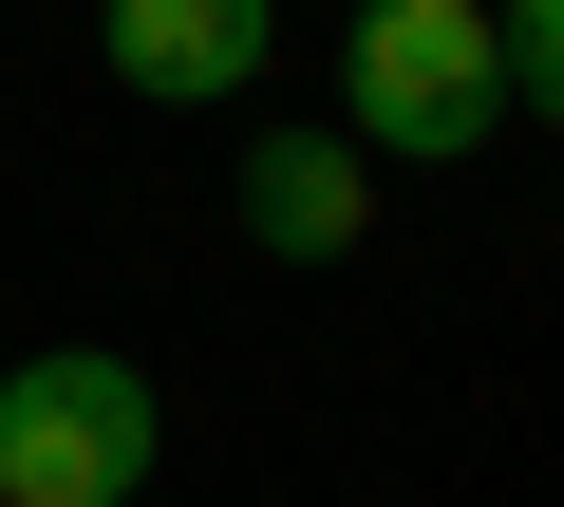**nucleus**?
I'll return each instance as SVG.
<instances>
[{
  "label": "nucleus",
  "mask_w": 564,
  "mask_h": 507,
  "mask_svg": "<svg viewBox=\"0 0 564 507\" xmlns=\"http://www.w3.org/2000/svg\"><path fill=\"white\" fill-rule=\"evenodd\" d=\"M339 113H358V151H414V169L489 151V132H508V38H489V0H358Z\"/></svg>",
  "instance_id": "obj_1"
},
{
  "label": "nucleus",
  "mask_w": 564,
  "mask_h": 507,
  "mask_svg": "<svg viewBox=\"0 0 564 507\" xmlns=\"http://www.w3.org/2000/svg\"><path fill=\"white\" fill-rule=\"evenodd\" d=\"M151 451H170V414H151V376L95 357V339H57V357L0 376V507H132Z\"/></svg>",
  "instance_id": "obj_2"
},
{
  "label": "nucleus",
  "mask_w": 564,
  "mask_h": 507,
  "mask_svg": "<svg viewBox=\"0 0 564 507\" xmlns=\"http://www.w3.org/2000/svg\"><path fill=\"white\" fill-rule=\"evenodd\" d=\"M95 57H113L151 113H188V95H245V76L282 57V0H95Z\"/></svg>",
  "instance_id": "obj_3"
},
{
  "label": "nucleus",
  "mask_w": 564,
  "mask_h": 507,
  "mask_svg": "<svg viewBox=\"0 0 564 507\" xmlns=\"http://www.w3.org/2000/svg\"><path fill=\"white\" fill-rule=\"evenodd\" d=\"M358 225H377V151L358 132H263L245 151V244L263 264H339Z\"/></svg>",
  "instance_id": "obj_4"
}]
</instances>
